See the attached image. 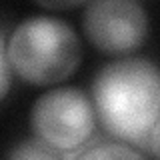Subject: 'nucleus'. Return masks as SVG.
Returning a JSON list of instances; mask_svg holds the SVG:
<instances>
[{"mask_svg":"<svg viewBox=\"0 0 160 160\" xmlns=\"http://www.w3.org/2000/svg\"><path fill=\"white\" fill-rule=\"evenodd\" d=\"M100 122L128 142H146L160 120V68L144 58L106 64L92 82Z\"/></svg>","mask_w":160,"mask_h":160,"instance_id":"f257e3e1","label":"nucleus"},{"mask_svg":"<svg viewBox=\"0 0 160 160\" xmlns=\"http://www.w3.org/2000/svg\"><path fill=\"white\" fill-rule=\"evenodd\" d=\"M2 52L12 70L32 84H54L76 70L82 50L78 36L66 22L34 16L20 22L12 34L2 30Z\"/></svg>","mask_w":160,"mask_h":160,"instance_id":"f03ea898","label":"nucleus"},{"mask_svg":"<svg viewBox=\"0 0 160 160\" xmlns=\"http://www.w3.org/2000/svg\"><path fill=\"white\" fill-rule=\"evenodd\" d=\"M32 128L44 144L60 152H72L92 136L94 108L78 88L50 90L34 104Z\"/></svg>","mask_w":160,"mask_h":160,"instance_id":"7ed1b4c3","label":"nucleus"},{"mask_svg":"<svg viewBox=\"0 0 160 160\" xmlns=\"http://www.w3.org/2000/svg\"><path fill=\"white\" fill-rule=\"evenodd\" d=\"M146 28V12L132 0H100L88 4L84 12V30L104 52L122 54L138 48Z\"/></svg>","mask_w":160,"mask_h":160,"instance_id":"20e7f679","label":"nucleus"},{"mask_svg":"<svg viewBox=\"0 0 160 160\" xmlns=\"http://www.w3.org/2000/svg\"><path fill=\"white\" fill-rule=\"evenodd\" d=\"M62 154L64 152L44 144L42 140L30 138V140H24V142L16 144L10 150L6 160H64Z\"/></svg>","mask_w":160,"mask_h":160,"instance_id":"39448f33","label":"nucleus"},{"mask_svg":"<svg viewBox=\"0 0 160 160\" xmlns=\"http://www.w3.org/2000/svg\"><path fill=\"white\" fill-rule=\"evenodd\" d=\"M76 160H146L140 152L134 148L124 146V144H112V142H102L96 146L84 150Z\"/></svg>","mask_w":160,"mask_h":160,"instance_id":"423d86ee","label":"nucleus"},{"mask_svg":"<svg viewBox=\"0 0 160 160\" xmlns=\"http://www.w3.org/2000/svg\"><path fill=\"white\" fill-rule=\"evenodd\" d=\"M146 146L148 150L154 154L158 160H160V120L156 124H154V128L150 130V134H148V140H146Z\"/></svg>","mask_w":160,"mask_h":160,"instance_id":"0eeeda50","label":"nucleus"},{"mask_svg":"<svg viewBox=\"0 0 160 160\" xmlns=\"http://www.w3.org/2000/svg\"><path fill=\"white\" fill-rule=\"evenodd\" d=\"M0 58H2V94L8 92V86H10V62H8V56L6 52L0 50Z\"/></svg>","mask_w":160,"mask_h":160,"instance_id":"6e6552de","label":"nucleus"},{"mask_svg":"<svg viewBox=\"0 0 160 160\" xmlns=\"http://www.w3.org/2000/svg\"><path fill=\"white\" fill-rule=\"evenodd\" d=\"M42 6H48V8H70V6H76V2H44Z\"/></svg>","mask_w":160,"mask_h":160,"instance_id":"1a4fd4ad","label":"nucleus"}]
</instances>
